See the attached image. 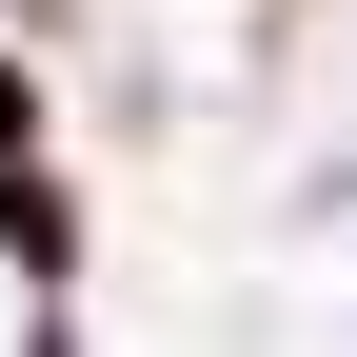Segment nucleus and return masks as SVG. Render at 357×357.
<instances>
[{
	"mask_svg": "<svg viewBox=\"0 0 357 357\" xmlns=\"http://www.w3.org/2000/svg\"><path fill=\"white\" fill-rule=\"evenodd\" d=\"M0 159H20V79H0Z\"/></svg>",
	"mask_w": 357,
	"mask_h": 357,
	"instance_id": "1",
	"label": "nucleus"
}]
</instances>
